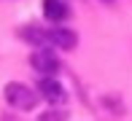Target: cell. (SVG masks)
Listing matches in <instances>:
<instances>
[{"label":"cell","instance_id":"7a4b0ae2","mask_svg":"<svg viewBox=\"0 0 132 121\" xmlns=\"http://www.w3.org/2000/svg\"><path fill=\"white\" fill-rule=\"evenodd\" d=\"M30 62L40 73H57L59 70V59H57V54H54L51 48H38V51L30 57Z\"/></svg>","mask_w":132,"mask_h":121},{"label":"cell","instance_id":"277c9868","mask_svg":"<svg viewBox=\"0 0 132 121\" xmlns=\"http://www.w3.org/2000/svg\"><path fill=\"white\" fill-rule=\"evenodd\" d=\"M49 43H54L57 48H73L78 43V35L73 30H65V27H54L49 30Z\"/></svg>","mask_w":132,"mask_h":121},{"label":"cell","instance_id":"5b68a950","mask_svg":"<svg viewBox=\"0 0 132 121\" xmlns=\"http://www.w3.org/2000/svg\"><path fill=\"white\" fill-rule=\"evenodd\" d=\"M43 16L49 22H65L70 16V8L62 0H43Z\"/></svg>","mask_w":132,"mask_h":121},{"label":"cell","instance_id":"ba28073f","mask_svg":"<svg viewBox=\"0 0 132 121\" xmlns=\"http://www.w3.org/2000/svg\"><path fill=\"white\" fill-rule=\"evenodd\" d=\"M105 3H111V0H105Z\"/></svg>","mask_w":132,"mask_h":121},{"label":"cell","instance_id":"52a82bcc","mask_svg":"<svg viewBox=\"0 0 132 121\" xmlns=\"http://www.w3.org/2000/svg\"><path fill=\"white\" fill-rule=\"evenodd\" d=\"M65 118H68L65 113H54V110H49V113L40 116V121H65Z\"/></svg>","mask_w":132,"mask_h":121},{"label":"cell","instance_id":"3957f363","mask_svg":"<svg viewBox=\"0 0 132 121\" xmlns=\"http://www.w3.org/2000/svg\"><path fill=\"white\" fill-rule=\"evenodd\" d=\"M38 92L43 94V100L51 102V105L65 102V89H62V83H59L57 78H43V81L38 83Z\"/></svg>","mask_w":132,"mask_h":121},{"label":"cell","instance_id":"8992f818","mask_svg":"<svg viewBox=\"0 0 132 121\" xmlns=\"http://www.w3.org/2000/svg\"><path fill=\"white\" fill-rule=\"evenodd\" d=\"M22 35H24L32 46H38V48H46V43H49V32H40V30H32V27H27Z\"/></svg>","mask_w":132,"mask_h":121},{"label":"cell","instance_id":"6da1fadb","mask_svg":"<svg viewBox=\"0 0 132 121\" xmlns=\"http://www.w3.org/2000/svg\"><path fill=\"white\" fill-rule=\"evenodd\" d=\"M35 100H38V94L24 83H5V102L8 105L19 108V110H32Z\"/></svg>","mask_w":132,"mask_h":121}]
</instances>
